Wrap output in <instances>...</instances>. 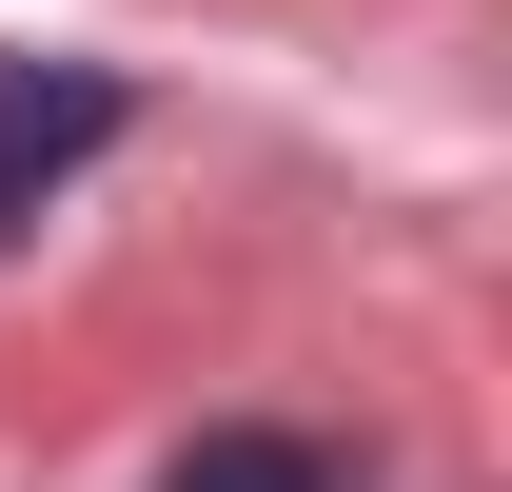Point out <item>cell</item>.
<instances>
[{
  "mask_svg": "<svg viewBox=\"0 0 512 492\" xmlns=\"http://www.w3.org/2000/svg\"><path fill=\"white\" fill-rule=\"evenodd\" d=\"M99 138H119V79H99V60H0V237H20Z\"/></svg>",
  "mask_w": 512,
  "mask_h": 492,
  "instance_id": "cell-1",
  "label": "cell"
},
{
  "mask_svg": "<svg viewBox=\"0 0 512 492\" xmlns=\"http://www.w3.org/2000/svg\"><path fill=\"white\" fill-rule=\"evenodd\" d=\"M158 492H355V453H316V433H178Z\"/></svg>",
  "mask_w": 512,
  "mask_h": 492,
  "instance_id": "cell-2",
  "label": "cell"
}]
</instances>
